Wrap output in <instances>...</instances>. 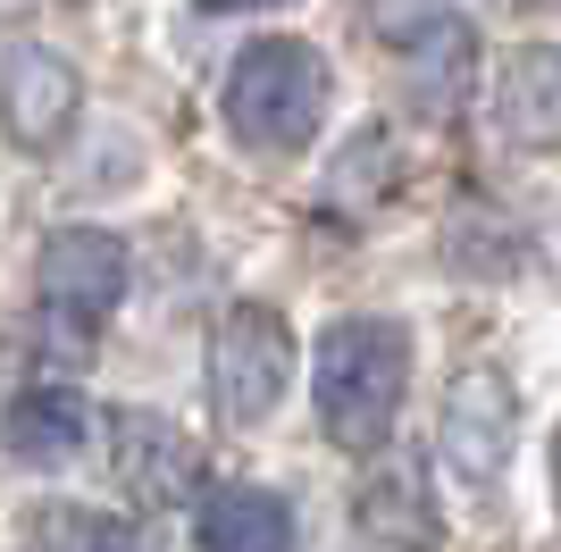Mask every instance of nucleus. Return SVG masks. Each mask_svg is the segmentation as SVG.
Instances as JSON below:
<instances>
[{
  "instance_id": "nucleus-1",
  "label": "nucleus",
  "mask_w": 561,
  "mask_h": 552,
  "mask_svg": "<svg viewBox=\"0 0 561 552\" xmlns=\"http://www.w3.org/2000/svg\"><path fill=\"white\" fill-rule=\"evenodd\" d=\"M411 393V335L394 319H335L319 335V427L344 452H377Z\"/></svg>"
},
{
  "instance_id": "nucleus-2",
  "label": "nucleus",
  "mask_w": 561,
  "mask_h": 552,
  "mask_svg": "<svg viewBox=\"0 0 561 552\" xmlns=\"http://www.w3.org/2000/svg\"><path fill=\"white\" fill-rule=\"evenodd\" d=\"M319 110H328V68L310 43L268 34L227 68V126L252 151H302L319 135Z\"/></svg>"
},
{
  "instance_id": "nucleus-3",
  "label": "nucleus",
  "mask_w": 561,
  "mask_h": 552,
  "mask_svg": "<svg viewBox=\"0 0 561 552\" xmlns=\"http://www.w3.org/2000/svg\"><path fill=\"white\" fill-rule=\"evenodd\" d=\"M285 386H294V335H285L277 310H260V301H243V310H227L210 335V402L227 427H252V418H268L285 402Z\"/></svg>"
},
{
  "instance_id": "nucleus-4",
  "label": "nucleus",
  "mask_w": 561,
  "mask_h": 552,
  "mask_svg": "<svg viewBox=\"0 0 561 552\" xmlns=\"http://www.w3.org/2000/svg\"><path fill=\"white\" fill-rule=\"evenodd\" d=\"M34 294H43L50 319L101 326L117 310V294H126V243L101 227H59L43 243V260H34Z\"/></svg>"
},
{
  "instance_id": "nucleus-5",
  "label": "nucleus",
  "mask_w": 561,
  "mask_h": 552,
  "mask_svg": "<svg viewBox=\"0 0 561 552\" xmlns=\"http://www.w3.org/2000/svg\"><path fill=\"white\" fill-rule=\"evenodd\" d=\"M0 110H9V135L25 151H59L84 110V84H76L68 59H50V50H18L9 68H0Z\"/></svg>"
},
{
  "instance_id": "nucleus-6",
  "label": "nucleus",
  "mask_w": 561,
  "mask_h": 552,
  "mask_svg": "<svg viewBox=\"0 0 561 552\" xmlns=\"http://www.w3.org/2000/svg\"><path fill=\"white\" fill-rule=\"evenodd\" d=\"M110 460H117V485H126L142 510H176L193 485H202V460H193V444L176 436L168 418H151V411H126V418H117Z\"/></svg>"
},
{
  "instance_id": "nucleus-7",
  "label": "nucleus",
  "mask_w": 561,
  "mask_h": 552,
  "mask_svg": "<svg viewBox=\"0 0 561 552\" xmlns=\"http://www.w3.org/2000/svg\"><path fill=\"white\" fill-rule=\"evenodd\" d=\"M445 452H453V469H461V478H494V469H503V452H512V393H503V377L469 368L461 386H453Z\"/></svg>"
},
{
  "instance_id": "nucleus-8",
  "label": "nucleus",
  "mask_w": 561,
  "mask_h": 552,
  "mask_svg": "<svg viewBox=\"0 0 561 552\" xmlns=\"http://www.w3.org/2000/svg\"><path fill=\"white\" fill-rule=\"evenodd\" d=\"M193 552H294V510L268 485H227L193 519Z\"/></svg>"
},
{
  "instance_id": "nucleus-9",
  "label": "nucleus",
  "mask_w": 561,
  "mask_h": 552,
  "mask_svg": "<svg viewBox=\"0 0 561 552\" xmlns=\"http://www.w3.org/2000/svg\"><path fill=\"white\" fill-rule=\"evenodd\" d=\"M84 436H93V411H84V393H76V386H34V393L9 402V452H18L25 469H59V460H76Z\"/></svg>"
},
{
  "instance_id": "nucleus-10",
  "label": "nucleus",
  "mask_w": 561,
  "mask_h": 552,
  "mask_svg": "<svg viewBox=\"0 0 561 552\" xmlns=\"http://www.w3.org/2000/svg\"><path fill=\"white\" fill-rule=\"evenodd\" d=\"M494 92H503V126H512L528 151H545V142L561 135V59L545 43H519L512 59H503V76H494Z\"/></svg>"
},
{
  "instance_id": "nucleus-11",
  "label": "nucleus",
  "mask_w": 561,
  "mask_h": 552,
  "mask_svg": "<svg viewBox=\"0 0 561 552\" xmlns=\"http://www.w3.org/2000/svg\"><path fill=\"white\" fill-rule=\"evenodd\" d=\"M360 528L386 536V544H402V552H427V544H436V519H427L420 469H386V478L360 494Z\"/></svg>"
},
{
  "instance_id": "nucleus-12",
  "label": "nucleus",
  "mask_w": 561,
  "mask_h": 552,
  "mask_svg": "<svg viewBox=\"0 0 561 552\" xmlns=\"http://www.w3.org/2000/svg\"><path fill=\"white\" fill-rule=\"evenodd\" d=\"M43 552H160V544L135 519H93V510H76V503H50Z\"/></svg>"
},
{
  "instance_id": "nucleus-13",
  "label": "nucleus",
  "mask_w": 561,
  "mask_h": 552,
  "mask_svg": "<svg viewBox=\"0 0 561 552\" xmlns=\"http://www.w3.org/2000/svg\"><path fill=\"white\" fill-rule=\"evenodd\" d=\"M202 9H218V18H234V9H285V0H202Z\"/></svg>"
}]
</instances>
